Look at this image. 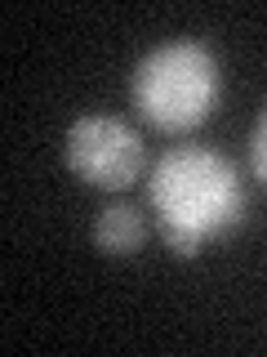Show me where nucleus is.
<instances>
[{"label": "nucleus", "instance_id": "f257e3e1", "mask_svg": "<svg viewBox=\"0 0 267 357\" xmlns=\"http://www.w3.org/2000/svg\"><path fill=\"white\" fill-rule=\"evenodd\" d=\"M161 241L178 259H196L214 237H227L245 215V192L227 156L214 148H170L147 178Z\"/></svg>", "mask_w": 267, "mask_h": 357}, {"label": "nucleus", "instance_id": "f03ea898", "mask_svg": "<svg viewBox=\"0 0 267 357\" xmlns=\"http://www.w3.org/2000/svg\"><path fill=\"white\" fill-rule=\"evenodd\" d=\"M129 103L161 134H187L218 103V63L200 40H170L134 67Z\"/></svg>", "mask_w": 267, "mask_h": 357}, {"label": "nucleus", "instance_id": "7ed1b4c3", "mask_svg": "<svg viewBox=\"0 0 267 357\" xmlns=\"http://www.w3.org/2000/svg\"><path fill=\"white\" fill-rule=\"evenodd\" d=\"M63 152H67V170L81 183L98 188V192H125L143 174V161H147L138 130L116 116L72 121V130L63 139Z\"/></svg>", "mask_w": 267, "mask_h": 357}, {"label": "nucleus", "instance_id": "20e7f679", "mask_svg": "<svg viewBox=\"0 0 267 357\" xmlns=\"http://www.w3.org/2000/svg\"><path fill=\"white\" fill-rule=\"evenodd\" d=\"M147 241V223L134 206H107L94 223V245L107 259H134Z\"/></svg>", "mask_w": 267, "mask_h": 357}, {"label": "nucleus", "instance_id": "39448f33", "mask_svg": "<svg viewBox=\"0 0 267 357\" xmlns=\"http://www.w3.org/2000/svg\"><path fill=\"white\" fill-rule=\"evenodd\" d=\"M250 165H254V174H259V183L267 188V107H263L259 126L250 134Z\"/></svg>", "mask_w": 267, "mask_h": 357}]
</instances>
